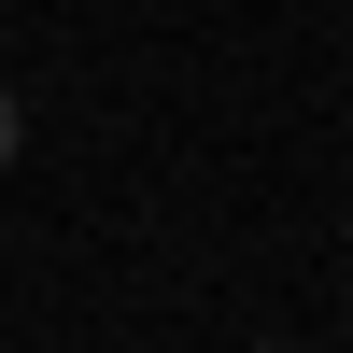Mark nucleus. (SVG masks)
I'll use <instances>...</instances> for the list:
<instances>
[{"label":"nucleus","mask_w":353,"mask_h":353,"mask_svg":"<svg viewBox=\"0 0 353 353\" xmlns=\"http://www.w3.org/2000/svg\"><path fill=\"white\" fill-rule=\"evenodd\" d=\"M14 141H28V99H14V85H0V170H14Z\"/></svg>","instance_id":"1"},{"label":"nucleus","mask_w":353,"mask_h":353,"mask_svg":"<svg viewBox=\"0 0 353 353\" xmlns=\"http://www.w3.org/2000/svg\"><path fill=\"white\" fill-rule=\"evenodd\" d=\"M254 353H311V339H254Z\"/></svg>","instance_id":"2"}]
</instances>
